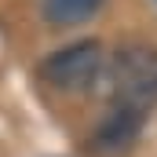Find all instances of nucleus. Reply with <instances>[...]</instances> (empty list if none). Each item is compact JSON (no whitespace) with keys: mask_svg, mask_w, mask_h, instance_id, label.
Masks as SVG:
<instances>
[{"mask_svg":"<svg viewBox=\"0 0 157 157\" xmlns=\"http://www.w3.org/2000/svg\"><path fill=\"white\" fill-rule=\"evenodd\" d=\"M146 124V110L143 106H128V102H113L110 113H102L99 128H95V146L102 154H124Z\"/></svg>","mask_w":157,"mask_h":157,"instance_id":"7ed1b4c3","label":"nucleus"},{"mask_svg":"<svg viewBox=\"0 0 157 157\" xmlns=\"http://www.w3.org/2000/svg\"><path fill=\"white\" fill-rule=\"evenodd\" d=\"M102 73V44L99 40H77L70 48L51 51L40 62V77L59 91H84Z\"/></svg>","mask_w":157,"mask_h":157,"instance_id":"f03ea898","label":"nucleus"},{"mask_svg":"<svg viewBox=\"0 0 157 157\" xmlns=\"http://www.w3.org/2000/svg\"><path fill=\"white\" fill-rule=\"evenodd\" d=\"M106 91L117 102L143 106V110L157 102V48L146 44L121 48L106 66Z\"/></svg>","mask_w":157,"mask_h":157,"instance_id":"f257e3e1","label":"nucleus"},{"mask_svg":"<svg viewBox=\"0 0 157 157\" xmlns=\"http://www.w3.org/2000/svg\"><path fill=\"white\" fill-rule=\"evenodd\" d=\"M102 4L106 0H44V18L55 29H70V26L88 22L91 15H99Z\"/></svg>","mask_w":157,"mask_h":157,"instance_id":"20e7f679","label":"nucleus"}]
</instances>
